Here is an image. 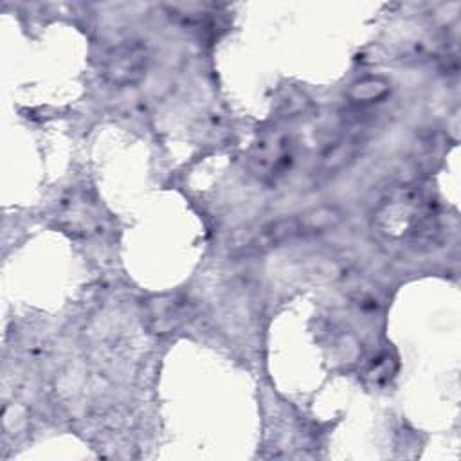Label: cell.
Instances as JSON below:
<instances>
[{"instance_id":"obj_7","label":"cell","mask_w":461,"mask_h":461,"mask_svg":"<svg viewBox=\"0 0 461 461\" xmlns=\"http://www.w3.org/2000/svg\"><path fill=\"white\" fill-rule=\"evenodd\" d=\"M301 227H303V236H321L335 230L340 221H342V211L337 205H317L312 209H306L297 214Z\"/></svg>"},{"instance_id":"obj_3","label":"cell","mask_w":461,"mask_h":461,"mask_svg":"<svg viewBox=\"0 0 461 461\" xmlns=\"http://www.w3.org/2000/svg\"><path fill=\"white\" fill-rule=\"evenodd\" d=\"M149 68V52L140 41H124L112 47L103 61L101 74L113 86H133L140 83Z\"/></svg>"},{"instance_id":"obj_8","label":"cell","mask_w":461,"mask_h":461,"mask_svg":"<svg viewBox=\"0 0 461 461\" xmlns=\"http://www.w3.org/2000/svg\"><path fill=\"white\" fill-rule=\"evenodd\" d=\"M391 92V85L387 79L380 76H366L357 81H353L348 88V99L353 104H375L385 99Z\"/></svg>"},{"instance_id":"obj_4","label":"cell","mask_w":461,"mask_h":461,"mask_svg":"<svg viewBox=\"0 0 461 461\" xmlns=\"http://www.w3.org/2000/svg\"><path fill=\"white\" fill-rule=\"evenodd\" d=\"M193 315V304L189 297L175 294H160L146 299L144 319L149 331L157 335H166L178 330Z\"/></svg>"},{"instance_id":"obj_6","label":"cell","mask_w":461,"mask_h":461,"mask_svg":"<svg viewBox=\"0 0 461 461\" xmlns=\"http://www.w3.org/2000/svg\"><path fill=\"white\" fill-rule=\"evenodd\" d=\"M295 238H304L297 214L268 221L250 238V241L245 245V249L254 250V252H263L272 247H279L286 241H292Z\"/></svg>"},{"instance_id":"obj_5","label":"cell","mask_w":461,"mask_h":461,"mask_svg":"<svg viewBox=\"0 0 461 461\" xmlns=\"http://www.w3.org/2000/svg\"><path fill=\"white\" fill-rule=\"evenodd\" d=\"M362 146H364L362 137L355 133H344L335 140H331L321 153V158L317 164L319 176L330 178L348 169L357 160L358 153L362 151Z\"/></svg>"},{"instance_id":"obj_1","label":"cell","mask_w":461,"mask_h":461,"mask_svg":"<svg viewBox=\"0 0 461 461\" xmlns=\"http://www.w3.org/2000/svg\"><path fill=\"white\" fill-rule=\"evenodd\" d=\"M376 234L393 245H418L438 232V202L420 184L391 189L373 212Z\"/></svg>"},{"instance_id":"obj_2","label":"cell","mask_w":461,"mask_h":461,"mask_svg":"<svg viewBox=\"0 0 461 461\" xmlns=\"http://www.w3.org/2000/svg\"><path fill=\"white\" fill-rule=\"evenodd\" d=\"M295 162V139L288 130H263L250 146L249 169L265 182L276 184L288 175Z\"/></svg>"}]
</instances>
